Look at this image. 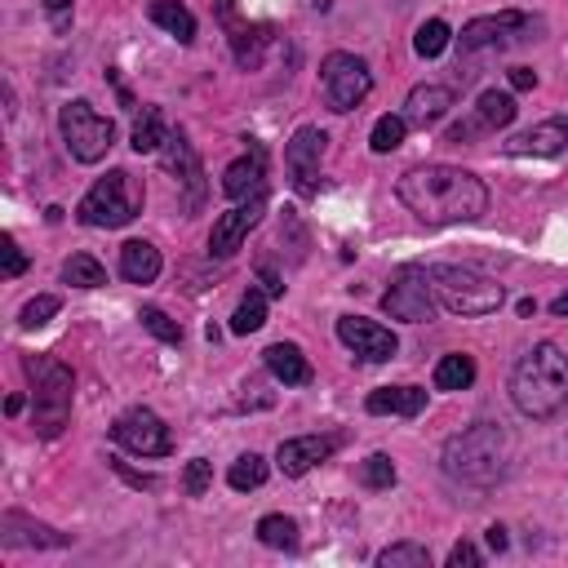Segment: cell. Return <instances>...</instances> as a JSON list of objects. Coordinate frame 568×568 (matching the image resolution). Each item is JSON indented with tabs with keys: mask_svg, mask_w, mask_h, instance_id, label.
I'll return each instance as SVG.
<instances>
[{
	"mask_svg": "<svg viewBox=\"0 0 568 568\" xmlns=\"http://www.w3.org/2000/svg\"><path fill=\"white\" fill-rule=\"evenodd\" d=\"M395 195L426 226L475 222L488 213V186L470 169H457V164H417L399 178Z\"/></svg>",
	"mask_w": 568,
	"mask_h": 568,
	"instance_id": "1",
	"label": "cell"
},
{
	"mask_svg": "<svg viewBox=\"0 0 568 568\" xmlns=\"http://www.w3.org/2000/svg\"><path fill=\"white\" fill-rule=\"evenodd\" d=\"M510 399L532 422H546V417L564 413V404H568V355L555 342H537L532 351H524L515 373H510Z\"/></svg>",
	"mask_w": 568,
	"mask_h": 568,
	"instance_id": "2",
	"label": "cell"
},
{
	"mask_svg": "<svg viewBox=\"0 0 568 568\" xmlns=\"http://www.w3.org/2000/svg\"><path fill=\"white\" fill-rule=\"evenodd\" d=\"M510 470V435L497 422H475L444 444V475L470 488H493Z\"/></svg>",
	"mask_w": 568,
	"mask_h": 568,
	"instance_id": "3",
	"label": "cell"
},
{
	"mask_svg": "<svg viewBox=\"0 0 568 568\" xmlns=\"http://www.w3.org/2000/svg\"><path fill=\"white\" fill-rule=\"evenodd\" d=\"M22 368L31 377V426L44 439L62 435V426L71 417V386H75L71 368L62 359H53V355H31Z\"/></svg>",
	"mask_w": 568,
	"mask_h": 568,
	"instance_id": "4",
	"label": "cell"
},
{
	"mask_svg": "<svg viewBox=\"0 0 568 568\" xmlns=\"http://www.w3.org/2000/svg\"><path fill=\"white\" fill-rule=\"evenodd\" d=\"M138 213H142V191H138L133 173H124V169H111L106 178H98L84 191V200L75 204V217L84 226H98V231L129 226Z\"/></svg>",
	"mask_w": 568,
	"mask_h": 568,
	"instance_id": "5",
	"label": "cell"
},
{
	"mask_svg": "<svg viewBox=\"0 0 568 568\" xmlns=\"http://www.w3.org/2000/svg\"><path fill=\"white\" fill-rule=\"evenodd\" d=\"M430 288H435L439 306L453 315H493L506 297V288L497 280H488L470 266H448V262L430 266Z\"/></svg>",
	"mask_w": 568,
	"mask_h": 568,
	"instance_id": "6",
	"label": "cell"
},
{
	"mask_svg": "<svg viewBox=\"0 0 568 568\" xmlns=\"http://www.w3.org/2000/svg\"><path fill=\"white\" fill-rule=\"evenodd\" d=\"M58 129H62V142H67L71 160H80V164H98L115 146V124L106 115H98L93 102H84V98L67 102L58 111Z\"/></svg>",
	"mask_w": 568,
	"mask_h": 568,
	"instance_id": "7",
	"label": "cell"
},
{
	"mask_svg": "<svg viewBox=\"0 0 568 568\" xmlns=\"http://www.w3.org/2000/svg\"><path fill=\"white\" fill-rule=\"evenodd\" d=\"M320 84H324V98H328L333 111H355L373 93V71H368L364 58L337 49L320 62Z\"/></svg>",
	"mask_w": 568,
	"mask_h": 568,
	"instance_id": "8",
	"label": "cell"
},
{
	"mask_svg": "<svg viewBox=\"0 0 568 568\" xmlns=\"http://www.w3.org/2000/svg\"><path fill=\"white\" fill-rule=\"evenodd\" d=\"M537 31V22L519 9H501V13H488V18H470L457 36V49L462 53H479V49H506V44H519ZM537 40V36H532Z\"/></svg>",
	"mask_w": 568,
	"mask_h": 568,
	"instance_id": "9",
	"label": "cell"
},
{
	"mask_svg": "<svg viewBox=\"0 0 568 568\" xmlns=\"http://www.w3.org/2000/svg\"><path fill=\"white\" fill-rule=\"evenodd\" d=\"M382 311L390 320H408V324H426L435 315V288H430V271L422 266H404L390 288L382 293Z\"/></svg>",
	"mask_w": 568,
	"mask_h": 568,
	"instance_id": "10",
	"label": "cell"
},
{
	"mask_svg": "<svg viewBox=\"0 0 568 568\" xmlns=\"http://www.w3.org/2000/svg\"><path fill=\"white\" fill-rule=\"evenodd\" d=\"M111 439H115L120 448L138 453V457H169V453H173V435H169V426H164L151 408H129V413H120L115 426H111Z\"/></svg>",
	"mask_w": 568,
	"mask_h": 568,
	"instance_id": "11",
	"label": "cell"
},
{
	"mask_svg": "<svg viewBox=\"0 0 568 568\" xmlns=\"http://www.w3.org/2000/svg\"><path fill=\"white\" fill-rule=\"evenodd\" d=\"M324 142H328V138H324V129H315V124H302V129L288 138V146H284V169H288L297 195H315V191H320Z\"/></svg>",
	"mask_w": 568,
	"mask_h": 568,
	"instance_id": "12",
	"label": "cell"
},
{
	"mask_svg": "<svg viewBox=\"0 0 568 568\" xmlns=\"http://www.w3.org/2000/svg\"><path fill=\"white\" fill-rule=\"evenodd\" d=\"M515 111H519V106H515L510 93H501V89H484L479 102H475V111L448 129V142H475V138H488V133L506 129V124L515 120Z\"/></svg>",
	"mask_w": 568,
	"mask_h": 568,
	"instance_id": "13",
	"label": "cell"
},
{
	"mask_svg": "<svg viewBox=\"0 0 568 568\" xmlns=\"http://www.w3.org/2000/svg\"><path fill=\"white\" fill-rule=\"evenodd\" d=\"M262 213H266V191H257V195L240 200L235 209L217 213V222H213V231H209V253H213V257H231V253L244 244V235L257 226Z\"/></svg>",
	"mask_w": 568,
	"mask_h": 568,
	"instance_id": "14",
	"label": "cell"
},
{
	"mask_svg": "<svg viewBox=\"0 0 568 568\" xmlns=\"http://www.w3.org/2000/svg\"><path fill=\"white\" fill-rule=\"evenodd\" d=\"M217 18H222V27H226V40H231L235 62H240L244 71L262 67V53H266V44H271V27H266V22H248V18H240L235 0H222V4H217Z\"/></svg>",
	"mask_w": 568,
	"mask_h": 568,
	"instance_id": "15",
	"label": "cell"
},
{
	"mask_svg": "<svg viewBox=\"0 0 568 568\" xmlns=\"http://www.w3.org/2000/svg\"><path fill=\"white\" fill-rule=\"evenodd\" d=\"M337 337H342L364 364H386V359L399 351L395 333L382 328L377 320H364V315H342V320H337Z\"/></svg>",
	"mask_w": 568,
	"mask_h": 568,
	"instance_id": "16",
	"label": "cell"
},
{
	"mask_svg": "<svg viewBox=\"0 0 568 568\" xmlns=\"http://www.w3.org/2000/svg\"><path fill=\"white\" fill-rule=\"evenodd\" d=\"M160 160H164V169L186 186V209H200V200H204V169H200V155H195V146L186 142L182 129L164 138Z\"/></svg>",
	"mask_w": 568,
	"mask_h": 568,
	"instance_id": "17",
	"label": "cell"
},
{
	"mask_svg": "<svg viewBox=\"0 0 568 568\" xmlns=\"http://www.w3.org/2000/svg\"><path fill=\"white\" fill-rule=\"evenodd\" d=\"M333 448H337V439L333 435H293V439H284L280 448H275V466L284 470V475H306L311 466H320V462H328L333 457Z\"/></svg>",
	"mask_w": 568,
	"mask_h": 568,
	"instance_id": "18",
	"label": "cell"
},
{
	"mask_svg": "<svg viewBox=\"0 0 568 568\" xmlns=\"http://www.w3.org/2000/svg\"><path fill=\"white\" fill-rule=\"evenodd\" d=\"M564 142H568V115H555V120H541V124L515 133L506 142V151L510 155H537V160H546V155H559Z\"/></svg>",
	"mask_w": 568,
	"mask_h": 568,
	"instance_id": "19",
	"label": "cell"
},
{
	"mask_svg": "<svg viewBox=\"0 0 568 568\" xmlns=\"http://www.w3.org/2000/svg\"><path fill=\"white\" fill-rule=\"evenodd\" d=\"M0 541H4L9 550H18V546H40V550H49V546H67L62 532H53L49 524L27 519L22 510H4V515H0Z\"/></svg>",
	"mask_w": 568,
	"mask_h": 568,
	"instance_id": "20",
	"label": "cell"
},
{
	"mask_svg": "<svg viewBox=\"0 0 568 568\" xmlns=\"http://www.w3.org/2000/svg\"><path fill=\"white\" fill-rule=\"evenodd\" d=\"M448 106H453V93L444 84H417L404 98V120H408V129H430L448 115Z\"/></svg>",
	"mask_w": 568,
	"mask_h": 568,
	"instance_id": "21",
	"label": "cell"
},
{
	"mask_svg": "<svg viewBox=\"0 0 568 568\" xmlns=\"http://www.w3.org/2000/svg\"><path fill=\"white\" fill-rule=\"evenodd\" d=\"M262 178H266V155H262V146H248V155H240L235 164H226L222 191L231 200H248V195L262 191Z\"/></svg>",
	"mask_w": 568,
	"mask_h": 568,
	"instance_id": "22",
	"label": "cell"
},
{
	"mask_svg": "<svg viewBox=\"0 0 568 568\" xmlns=\"http://www.w3.org/2000/svg\"><path fill=\"white\" fill-rule=\"evenodd\" d=\"M364 408L373 417H386V413L390 417H417L426 408V390L422 386H377V390H368Z\"/></svg>",
	"mask_w": 568,
	"mask_h": 568,
	"instance_id": "23",
	"label": "cell"
},
{
	"mask_svg": "<svg viewBox=\"0 0 568 568\" xmlns=\"http://www.w3.org/2000/svg\"><path fill=\"white\" fill-rule=\"evenodd\" d=\"M160 248L155 244H146V240H129L124 248H120V275L129 280V284H155V275H160Z\"/></svg>",
	"mask_w": 568,
	"mask_h": 568,
	"instance_id": "24",
	"label": "cell"
},
{
	"mask_svg": "<svg viewBox=\"0 0 568 568\" xmlns=\"http://www.w3.org/2000/svg\"><path fill=\"white\" fill-rule=\"evenodd\" d=\"M262 359H266V368H271L284 386H306V382L315 377L311 364H306V355H302L293 342H275V346H266Z\"/></svg>",
	"mask_w": 568,
	"mask_h": 568,
	"instance_id": "25",
	"label": "cell"
},
{
	"mask_svg": "<svg viewBox=\"0 0 568 568\" xmlns=\"http://www.w3.org/2000/svg\"><path fill=\"white\" fill-rule=\"evenodd\" d=\"M146 18H151L155 27H164L178 44H191V40H195V18H191V9H186L182 0H151V4H146Z\"/></svg>",
	"mask_w": 568,
	"mask_h": 568,
	"instance_id": "26",
	"label": "cell"
},
{
	"mask_svg": "<svg viewBox=\"0 0 568 568\" xmlns=\"http://www.w3.org/2000/svg\"><path fill=\"white\" fill-rule=\"evenodd\" d=\"M164 138H169V129H164L160 106H142V111H138V120H133V151H138V155L160 151V146H164Z\"/></svg>",
	"mask_w": 568,
	"mask_h": 568,
	"instance_id": "27",
	"label": "cell"
},
{
	"mask_svg": "<svg viewBox=\"0 0 568 568\" xmlns=\"http://www.w3.org/2000/svg\"><path fill=\"white\" fill-rule=\"evenodd\" d=\"M470 382H475V359L470 355L453 351L435 364V390H466Z\"/></svg>",
	"mask_w": 568,
	"mask_h": 568,
	"instance_id": "28",
	"label": "cell"
},
{
	"mask_svg": "<svg viewBox=\"0 0 568 568\" xmlns=\"http://www.w3.org/2000/svg\"><path fill=\"white\" fill-rule=\"evenodd\" d=\"M62 280L75 284V288H102V284H106V271H102L98 257H89V253H71V257L62 262Z\"/></svg>",
	"mask_w": 568,
	"mask_h": 568,
	"instance_id": "29",
	"label": "cell"
},
{
	"mask_svg": "<svg viewBox=\"0 0 568 568\" xmlns=\"http://www.w3.org/2000/svg\"><path fill=\"white\" fill-rule=\"evenodd\" d=\"M266 324V293L262 288H248L244 297H240V306H235V315H231V333H257Z\"/></svg>",
	"mask_w": 568,
	"mask_h": 568,
	"instance_id": "30",
	"label": "cell"
},
{
	"mask_svg": "<svg viewBox=\"0 0 568 568\" xmlns=\"http://www.w3.org/2000/svg\"><path fill=\"white\" fill-rule=\"evenodd\" d=\"M257 541L271 550H293L297 546V524L288 515H262L257 519Z\"/></svg>",
	"mask_w": 568,
	"mask_h": 568,
	"instance_id": "31",
	"label": "cell"
},
{
	"mask_svg": "<svg viewBox=\"0 0 568 568\" xmlns=\"http://www.w3.org/2000/svg\"><path fill=\"white\" fill-rule=\"evenodd\" d=\"M226 484H231L235 493L262 488V484H266V462H262L257 453H244V457H235V462H231V470H226Z\"/></svg>",
	"mask_w": 568,
	"mask_h": 568,
	"instance_id": "32",
	"label": "cell"
},
{
	"mask_svg": "<svg viewBox=\"0 0 568 568\" xmlns=\"http://www.w3.org/2000/svg\"><path fill=\"white\" fill-rule=\"evenodd\" d=\"M377 568H430V550L422 541H395L377 555Z\"/></svg>",
	"mask_w": 568,
	"mask_h": 568,
	"instance_id": "33",
	"label": "cell"
},
{
	"mask_svg": "<svg viewBox=\"0 0 568 568\" xmlns=\"http://www.w3.org/2000/svg\"><path fill=\"white\" fill-rule=\"evenodd\" d=\"M448 40H453L448 22H444V18H430V22H422V27H417L413 49H417V58H439V53L448 49Z\"/></svg>",
	"mask_w": 568,
	"mask_h": 568,
	"instance_id": "34",
	"label": "cell"
},
{
	"mask_svg": "<svg viewBox=\"0 0 568 568\" xmlns=\"http://www.w3.org/2000/svg\"><path fill=\"white\" fill-rule=\"evenodd\" d=\"M404 133H408V120H404V115H377V124H373V133H368V146H373L377 155H386V151H395V146L404 142Z\"/></svg>",
	"mask_w": 568,
	"mask_h": 568,
	"instance_id": "35",
	"label": "cell"
},
{
	"mask_svg": "<svg viewBox=\"0 0 568 568\" xmlns=\"http://www.w3.org/2000/svg\"><path fill=\"white\" fill-rule=\"evenodd\" d=\"M359 484H364V488H373V493L390 488V484H395V462H390L386 453L364 457V462H359Z\"/></svg>",
	"mask_w": 568,
	"mask_h": 568,
	"instance_id": "36",
	"label": "cell"
},
{
	"mask_svg": "<svg viewBox=\"0 0 568 568\" xmlns=\"http://www.w3.org/2000/svg\"><path fill=\"white\" fill-rule=\"evenodd\" d=\"M138 320H142V328H146L151 337H160V342H169V346H178V342H182V324H178V320H169L160 306H142V315H138Z\"/></svg>",
	"mask_w": 568,
	"mask_h": 568,
	"instance_id": "37",
	"label": "cell"
},
{
	"mask_svg": "<svg viewBox=\"0 0 568 568\" xmlns=\"http://www.w3.org/2000/svg\"><path fill=\"white\" fill-rule=\"evenodd\" d=\"M58 297L53 293H40V297H31L27 306H22V328H40V324H49L53 315H58Z\"/></svg>",
	"mask_w": 568,
	"mask_h": 568,
	"instance_id": "38",
	"label": "cell"
},
{
	"mask_svg": "<svg viewBox=\"0 0 568 568\" xmlns=\"http://www.w3.org/2000/svg\"><path fill=\"white\" fill-rule=\"evenodd\" d=\"M213 484V462H204V457H191L186 462V475H182V488L191 493V497H204V488Z\"/></svg>",
	"mask_w": 568,
	"mask_h": 568,
	"instance_id": "39",
	"label": "cell"
},
{
	"mask_svg": "<svg viewBox=\"0 0 568 568\" xmlns=\"http://www.w3.org/2000/svg\"><path fill=\"white\" fill-rule=\"evenodd\" d=\"M0 253H4V275H9V280L27 271V257H22V248L13 244V235H4V240H0Z\"/></svg>",
	"mask_w": 568,
	"mask_h": 568,
	"instance_id": "40",
	"label": "cell"
},
{
	"mask_svg": "<svg viewBox=\"0 0 568 568\" xmlns=\"http://www.w3.org/2000/svg\"><path fill=\"white\" fill-rule=\"evenodd\" d=\"M448 568H479V550H475L470 541H457V546L448 550Z\"/></svg>",
	"mask_w": 568,
	"mask_h": 568,
	"instance_id": "41",
	"label": "cell"
},
{
	"mask_svg": "<svg viewBox=\"0 0 568 568\" xmlns=\"http://www.w3.org/2000/svg\"><path fill=\"white\" fill-rule=\"evenodd\" d=\"M257 280H262V293H266V297H280V293H284V284H280V275H275L271 266H262Z\"/></svg>",
	"mask_w": 568,
	"mask_h": 568,
	"instance_id": "42",
	"label": "cell"
},
{
	"mask_svg": "<svg viewBox=\"0 0 568 568\" xmlns=\"http://www.w3.org/2000/svg\"><path fill=\"white\" fill-rule=\"evenodd\" d=\"M510 84L515 89H532L537 84V71L532 67H510Z\"/></svg>",
	"mask_w": 568,
	"mask_h": 568,
	"instance_id": "43",
	"label": "cell"
},
{
	"mask_svg": "<svg viewBox=\"0 0 568 568\" xmlns=\"http://www.w3.org/2000/svg\"><path fill=\"white\" fill-rule=\"evenodd\" d=\"M40 4L53 13V27L62 31V27H67V9H71V0H40Z\"/></svg>",
	"mask_w": 568,
	"mask_h": 568,
	"instance_id": "44",
	"label": "cell"
},
{
	"mask_svg": "<svg viewBox=\"0 0 568 568\" xmlns=\"http://www.w3.org/2000/svg\"><path fill=\"white\" fill-rule=\"evenodd\" d=\"M484 537H488V546H493V550H506V528H501V524H493Z\"/></svg>",
	"mask_w": 568,
	"mask_h": 568,
	"instance_id": "45",
	"label": "cell"
},
{
	"mask_svg": "<svg viewBox=\"0 0 568 568\" xmlns=\"http://www.w3.org/2000/svg\"><path fill=\"white\" fill-rule=\"evenodd\" d=\"M4 413H9V417L22 413V395H9V399H4Z\"/></svg>",
	"mask_w": 568,
	"mask_h": 568,
	"instance_id": "46",
	"label": "cell"
},
{
	"mask_svg": "<svg viewBox=\"0 0 568 568\" xmlns=\"http://www.w3.org/2000/svg\"><path fill=\"white\" fill-rule=\"evenodd\" d=\"M550 311H555V315H568V297H555V302H550Z\"/></svg>",
	"mask_w": 568,
	"mask_h": 568,
	"instance_id": "47",
	"label": "cell"
}]
</instances>
